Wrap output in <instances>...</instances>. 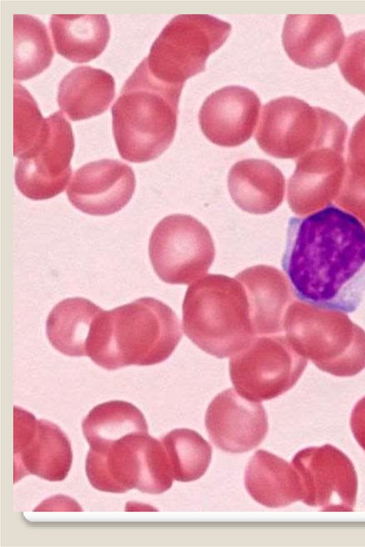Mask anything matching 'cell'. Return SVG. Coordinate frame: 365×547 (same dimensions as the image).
<instances>
[{
  "label": "cell",
  "instance_id": "obj_2",
  "mask_svg": "<svg viewBox=\"0 0 365 547\" xmlns=\"http://www.w3.org/2000/svg\"><path fill=\"white\" fill-rule=\"evenodd\" d=\"M182 336L178 317L169 306L141 297L98 315L88 340L87 356L108 370L153 365L171 355Z\"/></svg>",
  "mask_w": 365,
  "mask_h": 547
},
{
  "label": "cell",
  "instance_id": "obj_26",
  "mask_svg": "<svg viewBox=\"0 0 365 547\" xmlns=\"http://www.w3.org/2000/svg\"><path fill=\"white\" fill-rule=\"evenodd\" d=\"M38 106L21 84L14 83V155L16 157L41 133L46 124Z\"/></svg>",
  "mask_w": 365,
  "mask_h": 547
},
{
  "label": "cell",
  "instance_id": "obj_22",
  "mask_svg": "<svg viewBox=\"0 0 365 547\" xmlns=\"http://www.w3.org/2000/svg\"><path fill=\"white\" fill-rule=\"evenodd\" d=\"M103 310L82 297L63 300L46 320V335L51 345L71 357L87 356V344L95 320Z\"/></svg>",
  "mask_w": 365,
  "mask_h": 547
},
{
  "label": "cell",
  "instance_id": "obj_24",
  "mask_svg": "<svg viewBox=\"0 0 365 547\" xmlns=\"http://www.w3.org/2000/svg\"><path fill=\"white\" fill-rule=\"evenodd\" d=\"M14 78L25 81L46 69L54 56L47 28L38 18L14 14Z\"/></svg>",
  "mask_w": 365,
  "mask_h": 547
},
{
  "label": "cell",
  "instance_id": "obj_23",
  "mask_svg": "<svg viewBox=\"0 0 365 547\" xmlns=\"http://www.w3.org/2000/svg\"><path fill=\"white\" fill-rule=\"evenodd\" d=\"M91 448H99L129 435L148 434L143 413L133 404L113 400L93 407L82 424Z\"/></svg>",
  "mask_w": 365,
  "mask_h": 547
},
{
  "label": "cell",
  "instance_id": "obj_17",
  "mask_svg": "<svg viewBox=\"0 0 365 547\" xmlns=\"http://www.w3.org/2000/svg\"><path fill=\"white\" fill-rule=\"evenodd\" d=\"M235 278L246 290L255 335L280 332L285 305L292 292L284 275L273 266L259 265L244 270Z\"/></svg>",
  "mask_w": 365,
  "mask_h": 547
},
{
  "label": "cell",
  "instance_id": "obj_20",
  "mask_svg": "<svg viewBox=\"0 0 365 547\" xmlns=\"http://www.w3.org/2000/svg\"><path fill=\"white\" fill-rule=\"evenodd\" d=\"M115 96V81L106 71L88 66L72 69L61 80L57 101L61 110L77 121L105 112Z\"/></svg>",
  "mask_w": 365,
  "mask_h": 547
},
{
  "label": "cell",
  "instance_id": "obj_11",
  "mask_svg": "<svg viewBox=\"0 0 365 547\" xmlns=\"http://www.w3.org/2000/svg\"><path fill=\"white\" fill-rule=\"evenodd\" d=\"M331 113L292 96L273 99L262 108L256 141L269 155L294 158L309 138L324 126Z\"/></svg>",
  "mask_w": 365,
  "mask_h": 547
},
{
  "label": "cell",
  "instance_id": "obj_9",
  "mask_svg": "<svg viewBox=\"0 0 365 547\" xmlns=\"http://www.w3.org/2000/svg\"><path fill=\"white\" fill-rule=\"evenodd\" d=\"M292 464L297 472L302 501L323 511H353L358 489L357 474L349 458L331 444L297 452Z\"/></svg>",
  "mask_w": 365,
  "mask_h": 547
},
{
  "label": "cell",
  "instance_id": "obj_27",
  "mask_svg": "<svg viewBox=\"0 0 365 547\" xmlns=\"http://www.w3.org/2000/svg\"><path fill=\"white\" fill-rule=\"evenodd\" d=\"M338 64L344 79L365 95V30L347 38Z\"/></svg>",
  "mask_w": 365,
  "mask_h": 547
},
{
  "label": "cell",
  "instance_id": "obj_5",
  "mask_svg": "<svg viewBox=\"0 0 365 547\" xmlns=\"http://www.w3.org/2000/svg\"><path fill=\"white\" fill-rule=\"evenodd\" d=\"M231 25L208 14L173 18L153 43L146 57L152 75L169 83H182L205 70L209 56L225 42Z\"/></svg>",
  "mask_w": 365,
  "mask_h": 547
},
{
  "label": "cell",
  "instance_id": "obj_19",
  "mask_svg": "<svg viewBox=\"0 0 365 547\" xmlns=\"http://www.w3.org/2000/svg\"><path fill=\"white\" fill-rule=\"evenodd\" d=\"M245 484L254 500L269 508L284 507L302 499L299 478L292 464L262 449L250 459Z\"/></svg>",
  "mask_w": 365,
  "mask_h": 547
},
{
  "label": "cell",
  "instance_id": "obj_1",
  "mask_svg": "<svg viewBox=\"0 0 365 547\" xmlns=\"http://www.w3.org/2000/svg\"><path fill=\"white\" fill-rule=\"evenodd\" d=\"M282 267L299 301L354 312L365 295L364 223L334 204L291 218Z\"/></svg>",
  "mask_w": 365,
  "mask_h": 547
},
{
  "label": "cell",
  "instance_id": "obj_7",
  "mask_svg": "<svg viewBox=\"0 0 365 547\" xmlns=\"http://www.w3.org/2000/svg\"><path fill=\"white\" fill-rule=\"evenodd\" d=\"M74 146L71 126L63 113L46 118L41 133L16 157L14 178L19 190L34 200L63 192L71 178Z\"/></svg>",
  "mask_w": 365,
  "mask_h": 547
},
{
  "label": "cell",
  "instance_id": "obj_6",
  "mask_svg": "<svg viewBox=\"0 0 365 547\" xmlns=\"http://www.w3.org/2000/svg\"><path fill=\"white\" fill-rule=\"evenodd\" d=\"M149 257L160 280L190 284L204 275L215 255L207 228L192 216L173 214L161 220L149 240Z\"/></svg>",
  "mask_w": 365,
  "mask_h": 547
},
{
  "label": "cell",
  "instance_id": "obj_12",
  "mask_svg": "<svg viewBox=\"0 0 365 547\" xmlns=\"http://www.w3.org/2000/svg\"><path fill=\"white\" fill-rule=\"evenodd\" d=\"M135 177L127 164L101 159L85 164L73 174L66 189L70 203L96 216L114 214L125 207L135 192Z\"/></svg>",
  "mask_w": 365,
  "mask_h": 547
},
{
  "label": "cell",
  "instance_id": "obj_15",
  "mask_svg": "<svg viewBox=\"0 0 365 547\" xmlns=\"http://www.w3.org/2000/svg\"><path fill=\"white\" fill-rule=\"evenodd\" d=\"M344 38L341 24L334 14H289L282 34L289 58L309 69L325 68L335 62Z\"/></svg>",
  "mask_w": 365,
  "mask_h": 547
},
{
  "label": "cell",
  "instance_id": "obj_8",
  "mask_svg": "<svg viewBox=\"0 0 365 547\" xmlns=\"http://www.w3.org/2000/svg\"><path fill=\"white\" fill-rule=\"evenodd\" d=\"M230 376L237 392L260 402L289 390L300 375L302 367L283 336H255L230 357Z\"/></svg>",
  "mask_w": 365,
  "mask_h": 547
},
{
  "label": "cell",
  "instance_id": "obj_18",
  "mask_svg": "<svg viewBox=\"0 0 365 547\" xmlns=\"http://www.w3.org/2000/svg\"><path fill=\"white\" fill-rule=\"evenodd\" d=\"M227 186L232 199L240 209L252 214H267L282 203L284 178L268 160L245 159L230 168Z\"/></svg>",
  "mask_w": 365,
  "mask_h": 547
},
{
  "label": "cell",
  "instance_id": "obj_21",
  "mask_svg": "<svg viewBox=\"0 0 365 547\" xmlns=\"http://www.w3.org/2000/svg\"><path fill=\"white\" fill-rule=\"evenodd\" d=\"M49 26L58 53L75 63L98 57L110 39V26L105 14H53Z\"/></svg>",
  "mask_w": 365,
  "mask_h": 547
},
{
  "label": "cell",
  "instance_id": "obj_4",
  "mask_svg": "<svg viewBox=\"0 0 365 547\" xmlns=\"http://www.w3.org/2000/svg\"><path fill=\"white\" fill-rule=\"evenodd\" d=\"M182 310L185 335L217 358L232 357L255 337L247 292L236 278H200L187 289Z\"/></svg>",
  "mask_w": 365,
  "mask_h": 547
},
{
  "label": "cell",
  "instance_id": "obj_14",
  "mask_svg": "<svg viewBox=\"0 0 365 547\" xmlns=\"http://www.w3.org/2000/svg\"><path fill=\"white\" fill-rule=\"evenodd\" d=\"M260 106L252 90L239 86L223 87L204 101L198 115L200 128L217 145H240L252 136Z\"/></svg>",
  "mask_w": 365,
  "mask_h": 547
},
{
  "label": "cell",
  "instance_id": "obj_16",
  "mask_svg": "<svg viewBox=\"0 0 365 547\" xmlns=\"http://www.w3.org/2000/svg\"><path fill=\"white\" fill-rule=\"evenodd\" d=\"M147 434L129 435L102 447L90 448L86 471L91 485L112 493L138 489L142 450Z\"/></svg>",
  "mask_w": 365,
  "mask_h": 547
},
{
  "label": "cell",
  "instance_id": "obj_28",
  "mask_svg": "<svg viewBox=\"0 0 365 547\" xmlns=\"http://www.w3.org/2000/svg\"><path fill=\"white\" fill-rule=\"evenodd\" d=\"M350 425L355 439L365 451V398L356 406Z\"/></svg>",
  "mask_w": 365,
  "mask_h": 547
},
{
  "label": "cell",
  "instance_id": "obj_25",
  "mask_svg": "<svg viewBox=\"0 0 365 547\" xmlns=\"http://www.w3.org/2000/svg\"><path fill=\"white\" fill-rule=\"evenodd\" d=\"M161 441L175 480L188 482L203 476L211 461L212 447L200 434L189 429H176Z\"/></svg>",
  "mask_w": 365,
  "mask_h": 547
},
{
  "label": "cell",
  "instance_id": "obj_3",
  "mask_svg": "<svg viewBox=\"0 0 365 547\" xmlns=\"http://www.w3.org/2000/svg\"><path fill=\"white\" fill-rule=\"evenodd\" d=\"M183 85L155 78L146 58L140 63L111 109L113 133L122 158L132 163L147 162L168 148L177 128Z\"/></svg>",
  "mask_w": 365,
  "mask_h": 547
},
{
  "label": "cell",
  "instance_id": "obj_13",
  "mask_svg": "<svg viewBox=\"0 0 365 547\" xmlns=\"http://www.w3.org/2000/svg\"><path fill=\"white\" fill-rule=\"evenodd\" d=\"M205 421L212 443L233 454L253 449L268 431L267 416L262 404L244 398L233 389L220 392L212 400Z\"/></svg>",
  "mask_w": 365,
  "mask_h": 547
},
{
  "label": "cell",
  "instance_id": "obj_10",
  "mask_svg": "<svg viewBox=\"0 0 365 547\" xmlns=\"http://www.w3.org/2000/svg\"><path fill=\"white\" fill-rule=\"evenodd\" d=\"M73 454L66 435L56 424L37 420L30 412L14 407V483L26 474L51 481L64 479Z\"/></svg>",
  "mask_w": 365,
  "mask_h": 547
}]
</instances>
